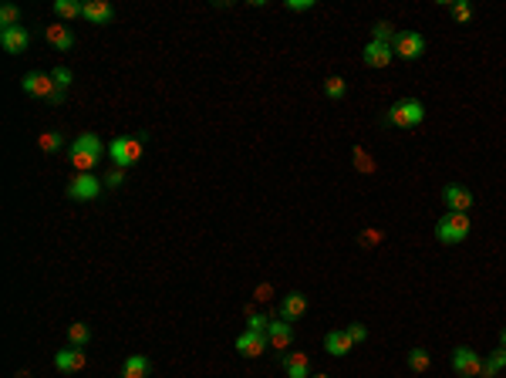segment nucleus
Returning <instances> with one entry per match:
<instances>
[{
	"label": "nucleus",
	"instance_id": "obj_36",
	"mask_svg": "<svg viewBox=\"0 0 506 378\" xmlns=\"http://www.w3.org/2000/svg\"><path fill=\"white\" fill-rule=\"evenodd\" d=\"M311 0H287V11H311Z\"/></svg>",
	"mask_w": 506,
	"mask_h": 378
},
{
	"label": "nucleus",
	"instance_id": "obj_31",
	"mask_svg": "<svg viewBox=\"0 0 506 378\" xmlns=\"http://www.w3.org/2000/svg\"><path fill=\"white\" fill-rule=\"evenodd\" d=\"M378 240H381V230H364V233H362V247H378Z\"/></svg>",
	"mask_w": 506,
	"mask_h": 378
},
{
	"label": "nucleus",
	"instance_id": "obj_15",
	"mask_svg": "<svg viewBox=\"0 0 506 378\" xmlns=\"http://www.w3.org/2000/svg\"><path fill=\"white\" fill-rule=\"evenodd\" d=\"M44 38H48V44L58 48V51H75V34H71L65 24H48L44 27Z\"/></svg>",
	"mask_w": 506,
	"mask_h": 378
},
{
	"label": "nucleus",
	"instance_id": "obj_2",
	"mask_svg": "<svg viewBox=\"0 0 506 378\" xmlns=\"http://www.w3.org/2000/svg\"><path fill=\"white\" fill-rule=\"evenodd\" d=\"M422 118H426V105L418 102V98H402V102H395L385 112V122L399 125V129H416Z\"/></svg>",
	"mask_w": 506,
	"mask_h": 378
},
{
	"label": "nucleus",
	"instance_id": "obj_14",
	"mask_svg": "<svg viewBox=\"0 0 506 378\" xmlns=\"http://www.w3.org/2000/svg\"><path fill=\"white\" fill-rule=\"evenodd\" d=\"M31 44V38H27L24 27H7V31H0V48L7 54H21Z\"/></svg>",
	"mask_w": 506,
	"mask_h": 378
},
{
	"label": "nucleus",
	"instance_id": "obj_23",
	"mask_svg": "<svg viewBox=\"0 0 506 378\" xmlns=\"http://www.w3.org/2000/svg\"><path fill=\"white\" fill-rule=\"evenodd\" d=\"M267 327H270V317H267V314L247 311V331H257V335H267Z\"/></svg>",
	"mask_w": 506,
	"mask_h": 378
},
{
	"label": "nucleus",
	"instance_id": "obj_34",
	"mask_svg": "<svg viewBox=\"0 0 506 378\" xmlns=\"http://www.w3.org/2000/svg\"><path fill=\"white\" fill-rule=\"evenodd\" d=\"M453 17H455V21H469V17H473V7H469V4H455Z\"/></svg>",
	"mask_w": 506,
	"mask_h": 378
},
{
	"label": "nucleus",
	"instance_id": "obj_13",
	"mask_svg": "<svg viewBox=\"0 0 506 378\" xmlns=\"http://www.w3.org/2000/svg\"><path fill=\"white\" fill-rule=\"evenodd\" d=\"M267 335H257V331H243L240 338H236V352L243 355V358H257V355L267 352Z\"/></svg>",
	"mask_w": 506,
	"mask_h": 378
},
{
	"label": "nucleus",
	"instance_id": "obj_10",
	"mask_svg": "<svg viewBox=\"0 0 506 378\" xmlns=\"http://www.w3.org/2000/svg\"><path fill=\"white\" fill-rule=\"evenodd\" d=\"M442 199H446L449 213H466V209L473 206V193H469L466 186H459V183L446 186V189H442Z\"/></svg>",
	"mask_w": 506,
	"mask_h": 378
},
{
	"label": "nucleus",
	"instance_id": "obj_28",
	"mask_svg": "<svg viewBox=\"0 0 506 378\" xmlns=\"http://www.w3.org/2000/svg\"><path fill=\"white\" fill-rule=\"evenodd\" d=\"M0 24H4V31H7V27H21V11H17L14 4H7V7L0 11Z\"/></svg>",
	"mask_w": 506,
	"mask_h": 378
},
{
	"label": "nucleus",
	"instance_id": "obj_20",
	"mask_svg": "<svg viewBox=\"0 0 506 378\" xmlns=\"http://www.w3.org/2000/svg\"><path fill=\"white\" fill-rule=\"evenodd\" d=\"M149 375V358L145 355H129L122 365V378H145Z\"/></svg>",
	"mask_w": 506,
	"mask_h": 378
},
{
	"label": "nucleus",
	"instance_id": "obj_5",
	"mask_svg": "<svg viewBox=\"0 0 506 378\" xmlns=\"http://www.w3.org/2000/svg\"><path fill=\"white\" fill-rule=\"evenodd\" d=\"M436 236H439L442 243H463L469 236V216L466 213H449V216H442L436 223Z\"/></svg>",
	"mask_w": 506,
	"mask_h": 378
},
{
	"label": "nucleus",
	"instance_id": "obj_29",
	"mask_svg": "<svg viewBox=\"0 0 506 378\" xmlns=\"http://www.w3.org/2000/svg\"><path fill=\"white\" fill-rule=\"evenodd\" d=\"M38 145H41V152H54V149L61 145V135H58V132H44L38 139Z\"/></svg>",
	"mask_w": 506,
	"mask_h": 378
},
{
	"label": "nucleus",
	"instance_id": "obj_35",
	"mask_svg": "<svg viewBox=\"0 0 506 378\" xmlns=\"http://www.w3.org/2000/svg\"><path fill=\"white\" fill-rule=\"evenodd\" d=\"M270 294H273V287H270V284H260L257 290H253V298H257V300H263V304L270 300Z\"/></svg>",
	"mask_w": 506,
	"mask_h": 378
},
{
	"label": "nucleus",
	"instance_id": "obj_16",
	"mask_svg": "<svg viewBox=\"0 0 506 378\" xmlns=\"http://www.w3.org/2000/svg\"><path fill=\"white\" fill-rule=\"evenodd\" d=\"M304 311H307V298H304L300 290H290V294L284 298V304H280L284 321H297V317H304Z\"/></svg>",
	"mask_w": 506,
	"mask_h": 378
},
{
	"label": "nucleus",
	"instance_id": "obj_12",
	"mask_svg": "<svg viewBox=\"0 0 506 378\" xmlns=\"http://www.w3.org/2000/svg\"><path fill=\"white\" fill-rule=\"evenodd\" d=\"M267 341H270L273 352H287V348L294 345V327H290V321H270Z\"/></svg>",
	"mask_w": 506,
	"mask_h": 378
},
{
	"label": "nucleus",
	"instance_id": "obj_40",
	"mask_svg": "<svg viewBox=\"0 0 506 378\" xmlns=\"http://www.w3.org/2000/svg\"><path fill=\"white\" fill-rule=\"evenodd\" d=\"M314 378H327V375H314Z\"/></svg>",
	"mask_w": 506,
	"mask_h": 378
},
{
	"label": "nucleus",
	"instance_id": "obj_38",
	"mask_svg": "<svg viewBox=\"0 0 506 378\" xmlns=\"http://www.w3.org/2000/svg\"><path fill=\"white\" fill-rule=\"evenodd\" d=\"M493 375H496V368L490 362H483V378H493Z\"/></svg>",
	"mask_w": 506,
	"mask_h": 378
},
{
	"label": "nucleus",
	"instance_id": "obj_8",
	"mask_svg": "<svg viewBox=\"0 0 506 378\" xmlns=\"http://www.w3.org/2000/svg\"><path fill=\"white\" fill-rule=\"evenodd\" d=\"M453 368L459 372V375H483V362H480V355L473 352V348H455L453 352Z\"/></svg>",
	"mask_w": 506,
	"mask_h": 378
},
{
	"label": "nucleus",
	"instance_id": "obj_3",
	"mask_svg": "<svg viewBox=\"0 0 506 378\" xmlns=\"http://www.w3.org/2000/svg\"><path fill=\"white\" fill-rule=\"evenodd\" d=\"M108 156H112V162L118 169H132L142 159V139L139 135H122V139H115L108 145Z\"/></svg>",
	"mask_w": 506,
	"mask_h": 378
},
{
	"label": "nucleus",
	"instance_id": "obj_33",
	"mask_svg": "<svg viewBox=\"0 0 506 378\" xmlns=\"http://www.w3.org/2000/svg\"><path fill=\"white\" fill-rule=\"evenodd\" d=\"M348 335H351V341H354V345H362V341L368 338V331H364V325H348Z\"/></svg>",
	"mask_w": 506,
	"mask_h": 378
},
{
	"label": "nucleus",
	"instance_id": "obj_39",
	"mask_svg": "<svg viewBox=\"0 0 506 378\" xmlns=\"http://www.w3.org/2000/svg\"><path fill=\"white\" fill-rule=\"evenodd\" d=\"M500 341H503V348H506V331H503V338H500Z\"/></svg>",
	"mask_w": 506,
	"mask_h": 378
},
{
	"label": "nucleus",
	"instance_id": "obj_25",
	"mask_svg": "<svg viewBox=\"0 0 506 378\" xmlns=\"http://www.w3.org/2000/svg\"><path fill=\"white\" fill-rule=\"evenodd\" d=\"M325 92H327V98H344V92H348V85H344V78H337V75H331V78L325 81Z\"/></svg>",
	"mask_w": 506,
	"mask_h": 378
},
{
	"label": "nucleus",
	"instance_id": "obj_9",
	"mask_svg": "<svg viewBox=\"0 0 506 378\" xmlns=\"http://www.w3.org/2000/svg\"><path fill=\"white\" fill-rule=\"evenodd\" d=\"M85 365H88V355L81 352V348H75V345H71V348H61V352L54 355V368H58V372H68V375H71V372H81Z\"/></svg>",
	"mask_w": 506,
	"mask_h": 378
},
{
	"label": "nucleus",
	"instance_id": "obj_11",
	"mask_svg": "<svg viewBox=\"0 0 506 378\" xmlns=\"http://www.w3.org/2000/svg\"><path fill=\"white\" fill-rule=\"evenodd\" d=\"M391 61H395L391 44H381V41H368L364 44V65L368 68H389Z\"/></svg>",
	"mask_w": 506,
	"mask_h": 378
},
{
	"label": "nucleus",
	"instance_id": "obj_24",
	"mask_svg": "<svg viewBox=\"0 0 506 378\" xmlns=\"http://www.w3.org/2000/svg\"><path fill=\"white\" fill-rule=\"evenodd\" d=\"M409 365H412V372H426V368L432 365V358H428L426 348H412V352H409Z\"/></svg>",
	"mask_w": 506,
	"mask_h": 378
},
{
	"label": "nucleus",
	"instance_id": "obj_37",
	"mask_svg": "<svg viewBox=\"0 0 506 378\" xmlns=\"http://www.w3.org/2000/svg\"><path fill=\"white\" fill-rule=\"evenodd\" d=\"M490 365H493L496 372H500V368L506 365V348H500V352H493V358H490Z\"/></svg>",
	"mask_w": 506,
	"mask_h": 378
},
{
	"label": "nucleus",
	"instance_id": "obj_30",
	"mask_svg": "<svg viewBox=\"0 0 506 378\" xmlns=\"http://www.w3.org/2000/svg\"><path fill=\"white\" fill-rule=\"evenodd\" d=\"M122 179H125V172L118 169V166H115V169H108V172H105V186H108V189H115V186H122Z\"/></svg>",
	"mask_w": 506,
	"mask_h": 378
},
{
	"label": "nucleus",
	"instance_id": "obj_6",
	"mask_svg": "<svg viewBox=\"0 0 506 378\" xmlns=\"http://www.w3.org/2000/svg\"><path fill=\"white\" fill-rule=\"evenodd\" d=\"M105 179H98L95 172H75V179L68 183V199H78V203H88L95 196H102Z\"/></svg>",
	"mask_w": 506,
	"mask_h": 378
},
{
	"label": "nucleus",
	"instance_id": "obj_1",
	"mask_svg": "<svg viewBox=\"0 0 506 378\" xmlns=\"http://www.w3.org/2000/svg\"><path fill=\"white\" fill-rule=\"evenodd\" d=\"M68 159H71V166H75L78 172H91L98 162H102V139H98L95 132H81L78 139L71 142Z\"/></svg>",
	"mask_w": 506,
	"mask_h": 378
},
{
	"label": "nucleus",
	"instance_id": "obj_18",
	"mask_svg": "<svg viewBox=\"0 0 506 378\" xmlns=\"http://www.w3.org/2000/svg\"><path fill=\"white\" fill-rule=\"evenodd\" d=\"M325 348H327V355L341 358V355H348L351 348H354V341H351L348 331H331V335L325 338Z\"/></svg>",
	"mask_w": 506,
	"mask_h": 378
},
{
	"label": "nucleus",
	"instance_id": "obj_27",
	"mask_svg": "<svg viewBox=\"0 0 506 378\" xmlns=\"http://www.w3.org/2000/svg\"><path fill=\"white\" fill-rule=\"evenodd\" d=\"M395 34H399V31H395V27H391L389 21H378V24H375V38H371V41H381V44H391V41H395Z\"/></svg>",
	"mask_w": 506,
	"mask_h": 378
},
{
	"label": "nucleus",
	"instance_id": "obj_26",
	"mask_svg": "<svg viewBox=\"0 0 506 378\" xmlns=\"http://www.w3.org/2000/svg\"><path fill=\"white\" fill-rule=\"evenodd\" d=\"M351 156H354V166H358V172H375V159L368 156L362 145H358V149H354Z\"/></svg>",
	"mask_w": 506,
	"mask_h": 378
},
{
	"label": "nucleus",
	"instance_id": "obj_7",
	"mask_svg": "<svg viewBox=\"0 0 506 378\" xmlns=\"http://www.w3.org/2000/svg\"><path fill=\"white\" fill-rule=\"evenodd\" d=\"M391 51L405 58V61H416L418 54H426V38L418 31H399L395 41H391Z\"/></svg>",
	"mask_w": 506,
	"mask_h": 378
},
{
	"label": "nucleus",
	"instance_id": "obj_32",
	"mask_svg": "<svg viewBox=\"0 0 506 378\" xmlns=\"http://www.w3.org/2000/svg\"><path fill=\"white\" fill-rule=\"evenodd\" d=\"M54 81H58V88L65 92L68 85H71V71H68V68H58V71H54Z\"/></svg>",
	"mask_w": 506,
	"mask_h": 378
},
{
	"label": "nucleus",
	"instance_id": "obj_19",
	"mask_svg": "<svg viewBox=\"0 0 506 378\" xmlns=\"http://www.w3.org/2000/svg\"><path fill=\"white\" fill-rule=\"evenodd\" d=\"M85 17L91 24H108L112 21V4L108 0H88L85 4Z\"/></svg>",
	"mask_w": 506,
	"mask_h": 378
},
{
	"label": "nucleus",
	"instance_id": "obj_4",
	"mask_svg": "<svg viewBox=\"0 0 506 378\" xmlns=\"http://www.w3.org/2000/svg\"><path fill=\"white\" fill-rule=\"evenodd\" d=\"M24 92L34 95V98H48L51 105H58L61 98H65V92L58 88V81H54V75H38V71H31V75H24Z\"/></svg>",
	"mask_w": 506,
	"mask_h": 378
},
{
	"label": "nucleus",
	"instance_id": "obj_21",
	"mask_svg": "<svg viewBox=\"0 0 506 378\" xmlns=\"http://www.w3.org/2000/svg\"><path fill=\"white\" fill-rule=\"evenodd\" d=\"M54 14L65 17V21H75V17H85V4H75V0H54Z\"/></svg>",
	"mask_w": 506,
	"mask_h": 378
},
{
	"label": "nucleus",
	"instance_id": "obj_17",
	"mask_svg": "<svg viewBox=\"0 0 506 378\" xmlns=\"http://www.w3.org/2000/svg\"><path fill=\"white\" fill-rule=\"evenodd\" d=\"M284 372L290 378H311V362L304 352H290L284 355Z\"/></svg>",
	"mask_w": 506,
	"mask_h": 378
},
{
	"label": "nucleus",
	"instance_id": "obj_22",
	"mask_svg": "<svg viewBox=\"0 0 506 378\" xmlns=\"http://www.w3.org/2000/svg\"><path fill=\"white\" fill-rule=\"evenodd\" d=\"M88 338H91L88 325H81V321H75V325L68 327V341H71L75 348H85V345H88Z\"/></svg>",
	"mask_w": 506,
	"mask_h": 378
}]
</instances>
